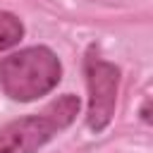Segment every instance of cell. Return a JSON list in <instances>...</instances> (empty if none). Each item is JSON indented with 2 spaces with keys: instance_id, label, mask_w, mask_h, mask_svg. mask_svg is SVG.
Returning <instances> with one entry per match:
<instances>
[{
  "instance_id": "obj_1",
  "label": "cell",
  "mask_w": 153,
  "mask_h": 153,
  "mask_svg": "<svg viewBox=\"0 0 153 153\" xmlns=\"http://www.w3.org/2000/svg\"><path fill=\"white\" fill-rule=\"evenodd\" d=\"M62 79V62L48 45H29L0 60V91L19 103L48 96Z\"/></svg>"
},
{
  "instance_id": "obj_2",
  "label": "cell",
  "mask_w": 153,
  "mask_h": 153,
  "mask_svg": "<svg viewBox=\"0 0 153 153\" xmlns=\"http://www.w3.org/2000/svg\"><path fill=\"white\" fill-rule=\"evenodd\" d=\"M81 110V100L74 93H62L48 103L41 112L19 117L0 127V153H36L55 134L67 129Z\"/></svg>"
},
{
  "instance_id": "obj_3",
  "label": "cell",
  "mask_w": 153,
  "mask_h": 153,
  "mask_svg": "<svg viewBox=\"0 0 153 153\" xmlns=\"http://www.w3.org/2000/svg\"><path fill=\"white\" fill-rule=\"evenodd\" d=\"M86 88H88V108H86V127L93 134H100L112 122L117 108V91H120V67L108 62L98 55L96 45L88 48L86 60Z\"/></svg>"
},
{
  "instance_id": "obj_4",
  "label": "cell",
  "mask_w": 153,
  "mask_h": 153,
  "mask_svg": "<svg viewBox=\"0 0 153 153\" xmlns=\"http://www.w3.org/2000/svg\"><path fill=\"white\" fill-rule=\"evenodd\" d=\"M24 36V24L17 14L0 10V53L14 48Z\"/></svg>"
},
{
  "instance_id": "obj_5",
  "label": "cell",
  "mask_w": 153,
  "mask_h": 153,
  "mask_svg": "<svg viewBox=\"0 0 153 153\" xmlns=\"http://www.w3.org/2000/svg\"><path fill=\"white\" fill-rule=\"evenodd\" d=\"M141 120H143L146 124H151V98H146L143 105H141Z\"/></svg>"
}]
</instances>
